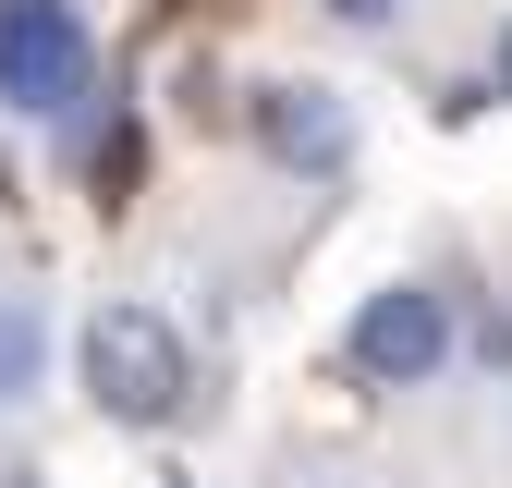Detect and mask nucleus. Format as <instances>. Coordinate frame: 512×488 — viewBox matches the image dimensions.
Segmentation results:
<instances>
[{"label":"nucleus","mask_w":512,"mask_h":488,"mask_svg":"<svg viewBox=\"0 0 512 488\" xmlns=\"http://www.w3.org/2000/svg\"><path fill=\"white\" fill-rule=\"evenodd\" d=\"M74 366H86V403H98L110 427H147V440L183 427V403H196V354H183V330L159 318V305H135V293L86 305Z\"/></svg>","instance_id":"1"},{"label":"nucleus","mask_w":512,"mask_h":488,"mask_svg":"<svg viewBox=\"0 0 512 488\" xmlns=\"http://www.w3.org/2000/svg\"><path fill=\"white\" fill-rule=\"evenodd\" d=\"M86 74H98V37L74 0H0V110L61 122L86 98Z\"/></svg>","instance_id":"2"},{"label":"nucleus","mask_w":512,"mask_h":488,"mask_svg":"<svg viewBox=\"0 0 512 488\" xmlns=\"http://www.w3.org/2000/svg\"><path fill=\"white\" fill-rule=\"evenodd\" d=\"M342 366L366 391H427L452 366V293L439 281H378L354 305V330H342Z\"/></svg>","instance_id":"3"},{"label":"nucleus","mask_w":512,"mask_h":488,"mask_svg":"<svg viewBox=\"0 0 512 488\" xmlns=\"http://www.w3.org/2000/svg\"><path fill=\"white\" fill-rule=\"evenodd\" d=\"M244 135H256V159L293 171V183H342L354 171V98L317 86V74H269V86L244 98Z\"/></svg>","instance_id":"4"},{"label":"nucleus","mask_w":512,"mask_h":488,"mask_svg":"<svg viewBox=\"0 0 512 488\" xmlns=\"http://www.w3.org/2000/svg\"><path fill=\"white\" fill-rule=\"evenodd\" d=\"M37 354H49V330H37V305L13 293V305H0V403L37 391Z\"/></svg>","instance_id":"5"},{"label":"nucleus","mask_w":512,"mask_h":488,"mask_svg":"<svg viewBox=\"0 0 512 488\" xmlns=\"http://www.w3.org/2000/svg\"><path fill=\"white\" fill-rule=\"evenodd\" d=\"M476 366H488V379H512V305H488V318H476Z\"/></svg>","instance_id":"6"},{"label":"nucleus","mask_w":512,"mask_h":488,"mask_svg":"<svg viewBox=\"0 0 512 488\" xmlns=\"http://www.w3.org/2000/svg\"><path fill=\"white\" fill-rule=\"evenodd\" d=\"M317 13H342V25H403V0H317Z\"/></svg>","instance_id":"7"},{"label":"nucleus","mask_w":512,"mask_h":488,"mask_svg":"<svg viewBox=\"0 0 512 488\" xmlns=\"http://www.w3.org/2000/svg\"><path fill=\"white\" fill-rule=\"evenodd\" d=\"M488 86H500V98H512V13H500V25H488Z\"/></svg>","instance_id":"8"},{"label":"nucleus","mask_w":512,"mask_h":488,"mask_svg":"<svg viewBox=\"0 0 512 488\" xmlns=\"http://www.w3.org/2000/svg\"><path fill=\"white\" fill-rule=\"evenodd\" d=\"M147 488H196V476H183V464H159V476H147Z\"/></svg>","instance_id":"9"},{"label":"nucleus","mask_w":512,"mask_h":488,"mask_svg":"<svg viewBox=\"0 0 512 488\" xmlns=\"http://www.w3.org/2000/svg\"><path fill=\"white\" fill-rule=\"evenodd\" d=\"M13 488H49V476H13Z\"/></svg>","instance_id":"10"}]
</instances>
